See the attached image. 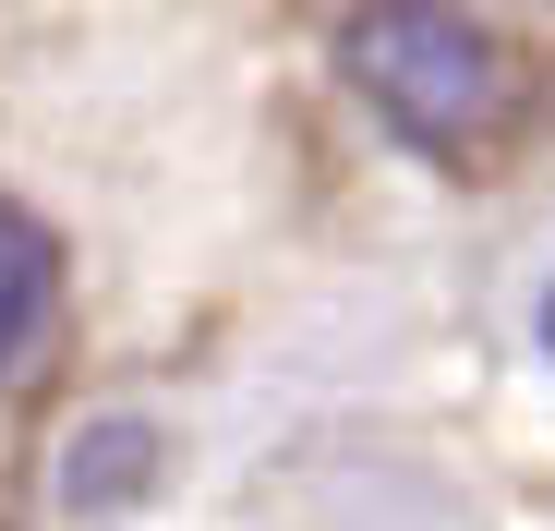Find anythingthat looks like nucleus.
<instances>
[{"label": "nucleus", "instance_id": "obj_1", "mask_svg": "<svg viewBox=\"0 0 555 531\" xmlns=\"http://www.w3.org/2000/svg\"><path fill=\"white\" fill-rule=\"evenodd\" d=\"M338 61L362 85V109H375L399 145H472L495 121V37L459 13V0H350L338 25Z\"/></svg>", "mask_w": 555, "mask_h": 531}, {"label": "nucleus", "instance_id": "obj_2", "mask_svg": "<svg viewBox=\"0 0 555 531\" xmlns=\"http://www.w3.org/2000/svg\"><path fill=\"white\" fill-rule=\"evenodd\" d=\"M157 471H169V435H157L145 411H98V423L61 448V507H73V519H121V507L157 495Z\"/></svg>", "mask_w": 555, "mask_h": 531}, {"label": "nucleus", "instance_id": "obj_4", "mask_svg": "<svg viewBox=\"0 0 555 531\" xmlns=\"http://www.w3.org/2000/svg\"><path fill=\"white\" fill-rule=\"evenodd\" d=\"M531 326H543V363H555V290H543V314H531Z\"/></svg>", "mask_w": 555, "mask_h": 531}, {"label": "nucleus", "instance_id": "obj_3", "mask_svg": "<svg viewBox=\"0 0 555 531\" xmlns=\"http://www.w3.org/2000/svg\"><path fill=\"white\" fill-rule=\"evenodd\" d=\"M49 314H61V242H49V218H25L0 194V375L37 363Z\"/></svg>", "mask_w": 555, "mask_h": 531}]
</instances>
